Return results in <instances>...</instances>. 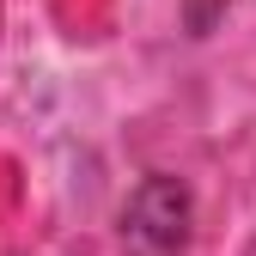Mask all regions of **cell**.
Here are the masks:
<instances>
[{
  "label": "cell",
  "instance_id": "1",
  "mask_svg": "<svg viewBox=\"0 0 256 256\" xmlns=\"http://www.w3.org/2000/svg\"><path fill=\"white\" fill-rule=\"evenodd\" d=\"M250 256H256V250H250Z\"/></svg>",
  "mask_w": 256,
  "mask_h": 256
}]
</instances>
